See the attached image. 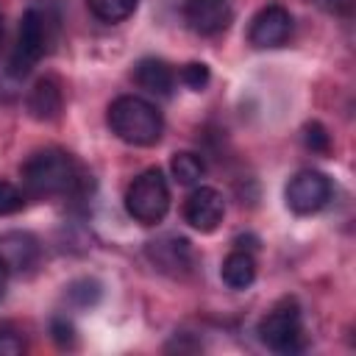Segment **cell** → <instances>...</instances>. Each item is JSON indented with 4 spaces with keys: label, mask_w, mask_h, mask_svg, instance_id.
Returning a JSON list of instances; mask_svg holds the SVG:
<instances>
[{
    "label": "cell",
    "mask_w": 356,
    "mask_h": 356,
    "mask_svg": "<svg viewBox=\"0 0 356 356\" xmlns=\"http://www.w3.org/2000/svg\"><path fill=\"white\" fill-rule=\"evenodd\" d=\"M56 31H58V11L53 8V3L42 0V3L28 6L22 19H19L17 44H14L11 58H8V75L11 78L28 75L39 64V58L50 50Z\"/></svg>",
    "instance_id": "1"
},
{
    "label": "cell",
    "mask_w": 356,
    "mask_h": 356,
    "mask_svg": "<svg viewBox=\"0 0 356 356\" xmlns=\"http://www.w3.org/2000/svg\"><path fill=\"white\" fill-rule=\"evenodd\" d=\"M81 184L75 159L67 150L44 147L28 156L22 164V192L25 197H58L72 195Z\"/></svg>",
    "instance_id": "2"
},
{
    "label": "cell",
    "mask_w": 356,
    "mask_h": 356,
    "mask_svg": "<svg viewBox=\"0 0 356 356\" xmlns=\"http://www.w3.org/2000/svg\"><path fill=\"white\" fill-rule=\"evenodd\" d=\"M106 120H108L111 134L117 139H122L125 145H134V147H150L164 134L161 111L139 95H120L108 106Z\"/></svg>",
    "instance_id": "3"
},
{
    "label": "cell",
    "mask_w": 356,
    "mask_h": 356,
    "mask_svg": "<svg viewBox=\"0 0 356 356\" xmlns=\"http://www.w3.org/2000/svg\"><path fill=\"white\" fill-rule=\"evenodd\" d=\"M170 209V186L167 178L159 167H150L145 172H139L128 189H125V211L142 222V225H156L164 220Z\"/></svg>",
    "instance_id": "4"
},
{
    "label": "cell",
    "mask_w": 356,
    "mask_h": 356,
    "mask_svg": "<svg viewBox=\"0 0 356 356\" xmlns=\"http://www.w3.org/2000/svg\"><path fill=\"white\" fill-rule=\"evenodd\" d=\"M259 339L275 353H300L306 348L303 320L295 300H281L259 323Z\"/></svg>",
    "instance_id": "5"
},
{
    "label": "cell",
    "mask_w": 356,
    "mask_h": 356,
    "mask_svg": "<svg viewBox=\"0 0 356 356\" xmlns=\"http://www.w3.org/2000/svg\"><path fill=\"white\" fill-rule=\"evenodd\" d=\"M284 197L295 214H314L331 200V178L320 170H300L289 178Z\"/></svg>",
    "instance_id": "6"
},
{
    "label": "cell",
    "mask_w": 356,
    "mask_h": 356,
    "mask_svg": "<svg viewBox=\"0 0 356 356\" xmlns=\"http://www.w3.org/2000/svg\"><path fill=\"white\" fill-rule=\"evenodd\" d=\"M292 33V14L284 6H264L248 28V39L253 47H281Z\"/></svg>",
    "instance_id": "7"
},
{
    "label": "cell",
    "mask_w": 356,
    "mask_h": 356,
    "mask_svg": "<svg viewBox=\"0 0 356 356\" xmlns=\"http://www.w3.org/2000/svg\"><path fill=\"white\" fill-rule=\"evenodd\" d=\"M225 217V200L214 186H197L189 192L186 203H184V220L200 231V234H211Z\"/></svg>",
    "instance_id": "8"
},
{
    "label": "cell",
    "mask_w": 356,
    "mask_h": 356,
    "mask_svg": "<svg viewBox=\"0 0 356 356\" xmlns=\"http://www.w3.org/2000/svg\"><path fill=\"white\" fill-rule=\"evenodd\" d=\"M184 19L195 33L217 36L234 22V8L228 0H186Z\"/></svg>",
    "instance_id": "9"
},
{
    "label": "cell",
    "mask_w": 356,
    "mask_h": 356,
    "mask_svg": "<svg viewBox=\"0 0 356 356\" xmlns=\"http://www.w3.org/2000/svg\"><path fill=\"white\" fill-rule=\"evenodd\" d=\"M150 264L167 275H186L192 270V245L184 236H159L145 248Z\"/></svg>",
    "instance_id": "10"
},
{
    "label": "cell",
    "mask_w": 356,
    "mask_h": 356,
    "mask_svg": "<svg viewBox=\"0 0 356 356\" xmlns=\"http://www.w3.org/2000/svg\"><path fill=\"white\" fill-rule=\"evenodd\" d=\"M39 261V239L31 231L0 234V264L11 273H28Z\"/></svg>",
    "instance_id": "11"
},
{
    "label": "cell",
    "mask_w": 356,
    "mask_h": 356,
    "mask_svg": "<svg viewBox=\"0 0 356 356\" xmlns=\"http://www.w3.org/2000/svg\"><path fill=\"white\" fill-rule=\"evenodd\" d=\"M28 114L39 122H50L61 114L64 108V95H61V86L56 78H39L33 83V89L28 92Z\"/></svg>",
    "instance_id": "12"
},
{
    "label": "cell",
    "mask_w": 356,
    "mask_h": 356,
    "mask_svg": "<svg viewBox=\"0 0 356 356\" xmlns=\"http://www.w3.org/2000/svg\"><path fill=\"white\" fill-rule=\"evenodd\" d=\"M134 81L139 89L150 92V95H159V97H167L172 92V70L167 61L161 58H139L136 67H134Z\"/></svg>",
    "instance_id": "13"
},
{
    "label": "cell",
    "mask_w": 356,
    "mask_h": 356,
    "mask_svg": "<svg viewBox=\"0 0 356 356\" xmlns=\"http://www.w3.org/2000/svg\"><path fill=\"white\" fill-rule=\"evenodd\" d=\"M220 275L231 289H248L256 281V259L248 250H234L222 259Z\"/></svg>",
    "instance_id": "14"
},
{
    "label": "cell",
    "mask_w": 356,
    "mask_h": 356,
    "mask_svg": "<svg viewBox=\"0 0 356 356\" xmlns=\"http://www.w3.org/2000/svg\"><path fill=\"white\" fill-rule=\"evenodd\" d=\"M170 170H172V178H175L181 186H195V184H200V178L206 175L203 159H200L197 153H192V150L175 153L172 161H170Z\"/></svg>",
    "instance_id": "15"
},
{
    "label": "cell",
    "mask_w": 356,
    "mask_h": 356,
    "mask_svg": "<svg viewBox=\"0 0 356 356\" xmlns=\"http://www.w3.org/2000/svg\"><path fill=\"white\" fill-rule=\"evenodd\" d=\"M86 6L100 22H122L136 11L139 0H86Z\"/></svg>",
    "instance_id": "16"
},
{
    "label": "cell",
    "mask_w": 356,
    "mask_h": 356,
    "mask_svg": "<svg viewBox=\"0 0 356 356\" xmlns=\"http://www.w3.org/2000/svg\"><path fill=\"white\" fill-rule=\"evenodd\" d=\"M67 298H70L78 309H89V306H95V303L100 300V284L92 281V278H81V281L70 284Z\"/></svg>",
    "instance_id": "17"
},
{
    "label": "cell",
    "mask_w": 356,
    "mask_h": 356,
    "mask_svg": "<svg viewBox=\"0 0 356 356\" xmlns=\"http://www.w3.org/2000/svg\"><path fill=\"white\" fill-rule=\"evenodd\" d=\"M25 206V192L11 181H0V217L17 214Z\"/></svg>",
    "instance_id": "18"
},
{
    "label": "cell",
    "mask_w": 356,
    "mask_h": 356,
    "mask_svg": "<svg viewBox=\"0 0 356 356\" xmlns=\"http://www.w3.org/2000/svg\"><path fill=\"white\" fill-rule=\"evenodd\" d=\"M22 350H25L22 331L14 328L11 323H3L0 325V356H19Z\"/></svg>",
    "instance_id": "19"
},
{
    "label": "cell",
    "mask_w": 356,
    "mask_h": 356,
    "mask_svg": "<svg viewBox=\"0 0 356 356\" xmlns=\"http://www.w3.org/2000/svg\"><path fill=\"white\" fill-rule=\"evenodd\" d=\"M181 81H184L192 92H203V89L209 86V81H211V72H209L206 64L192 61V64H186V67L181 70Z\"/></svg>",
    "instance_id": "20"
},
{
    "label": "cell",
    "mask_w": 356,
    "mask_h": 356,
    "mask_svg": "<svg viewBox=\"0 0 356 356\" xmlns=\"http://www.w3.org/2000/svg\"><path fill=\"white\" fill-rule=\"evenodd\" d=\"M303 142H306V147H309L312 153H328V147H331L328 131H325L320 122H309V125L303 128Z\"/></svg>",
    "instance_id": "21"
},
{
    "label": "cell",
    "mask_w": 356,
    "mask_h": 356,
    "mask_svg": "<svg viewBox=\"0 0 356 356\" xmlns=\"http://www.w3.org/2000/svg\"><path fill=\"white\" fill-rule=\"evenodd\" d=\"M50 334H53L56 345H61V348H72V345H75V328H72V323L64 320V317H56V320L50 323Z\"/></svg>",
    "instance_id": "22"
},
{
    "label": "cell",
    "mask_w": 356,
    "mask_h": 356,
    "mask_svg": "<svg viewBox=\"0 0 356 356\" xmlns=\"http://www.w3.org/2000/svg\"><path fill=\"white\" fill-rule=\"evenodd\" d=\"M314 3H320V6H325L328 11H339V3H345V6H350V0H314Z\"/></svg>",
    "instance_id": "23"
},
{
    "label": "cell",
    "mask_w": 356,
    "mask_h": 356,
    "mask_svg": "<svg viewBox=\"0 0 356 356\" xmlns=\"http://www.w3.org/2000/svg\"><path fill=\"white\" fill-rule=\"evenodd\" d=\"M6 286H8V270L0 264V300H3V295H6Z\"/></svg>",
    "instance_id": "24"
},
{
    "label": "cell",
    "mask_w": 356,
    "mask_h": 356,
    "mask_svg": "<svg viewBox=\"0 0 356 356\" xmlns=\"http://www.w3.org/2000/svg\"><path fill=\"white\" fill-rule=\"evenodd\" d=\"M0 44H3V14H0Z\"/></svg>",
    "instance_id": "25"
}]
</instances>
